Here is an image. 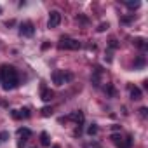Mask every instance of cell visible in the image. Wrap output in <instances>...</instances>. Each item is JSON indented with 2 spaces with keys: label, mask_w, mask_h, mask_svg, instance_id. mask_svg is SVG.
<instances>
[{
  "label": "cell",
  "mask_w": 148,
  "mask_h": 148,
  "mask_svg": "<svg viewBox=\"0 0 148 148\" xmlns=\"http://www.w3.org/2000/svg\"><path fill=\"white\" fill-rule=\"evenodd\" d=\"M0 82H2V87L5 91L16 89L19 86V77H18V71L14 66H0Z\"/></svg>",
  "instance_id": "cell-1"
},
{
  "label": "cell",
  "mask_w": 148,
  "mask_h": 148,
  "mask_svg": "<svg viewBox=\"0 0 148 148\" xmlns=\"http://www.w3.org/2000/svg\"><path fill=\"white\" fill-rule=\"evenodd\" d=\"M59 49H70V51H77L80 49V42L70 37H61L59 38Z\"/></svg>",
  "instance_id": "cell-2"
},
{
  "label": "cell",
  "mask_w": 148,
  "mask_h": 148,
  "mask_svg": "<svg viewBox=\"0 0 148 148\" xmlns=\"http://www.w3.org/2000/svg\"><path fill=\"white\" fill-rule=\"evenodd\" d=\"M52 80H54V84H56V86H63L64 82L71 80V75H70V73H63V71L56 70V71L52 73Z\"/></svg>",
  "instance_id": "cell-3"
},
{
  "label": "cell",
  "mask_w": 148,
  "mask_h": 148,
  "mask_svg": "<svg viewBox=\"0 0 148 148\" xmlns=\"http://www.w3.org/2000/svg\"><path fill=\"white\" fill-rule=\"evenodd\" d=\"M33 33H35V26H33L32 21H26L19 26V35L21 37H32Z\"/></svg>",
  "instance_id": "cell-4"
},
{
  "label": "cell",
  "mask_w": 148,
  "mask_h": 148,
  "mask_svg": "<svg viewBox=\"0 0 148 148\" xmlns=\"http://www.w3.org/2000/svg\"><path fill=\"white\" fill-rule=\"evenodd\" d=\"M59 23H61V12H59V11H52V12L49 14V23H47V26H49V28H56V26H59Z\"/></svg>",
  "instance_id": "cell-5"
},
{
  "label": "cell",
  "mask_w": 148,
  "mask_h": 148,
  "mask_svg": "<svg viewBox=\"0 0 148 148\" xmlns=\"http://www.w3.org/2000/svg\"><path fill=\"white\" fill-rule=\"evenodd\" d=\"M68 119H70V120H75L77 124H82V122H84V113H82V112H73Z\"/></svg>",
  "instance_id": "cell-6"
},
{
  "label": "cell",
  "mask_w": 148,
  "mask_h": 148,
  "mask_svg": "<svg viewBox=\"0 0 148 148\" xmlns=\"http://www.w3.org/2000/svg\"><path fill=\"white\" fill-rule=\"evenodd\" d=\"M131 98L134 99V101H138V99H141V89L139 87H131Z\"/></svg>",
  "instance_id": "cell-7"
},
{
  "label": "cell",
  "mask_w": 148,
  "mask_h": 148,
  "mask_svg": "<svg viewBox=\"0 0 148 148\" xmlns=\"http://www.w3.org/2000/svg\"><path fill=\"white\" fill-rule=\"evenodd\" d=\"M52 96H54V92H52L51 89H45V87L42 89V99H44L45 103H47V101H51V99H52Z\"/></svg>",
  "instance_id": "cell-8"
},
{
  "label": "cell",
  "mask_w": 148,
  "mask_h": 148,
  "mask_svg": "<svg viewBox=\"0 0 148 148\" xmlns=\"http://www.w3.org/2000/svg\"><path fill=\"white\" fill-rule=\"evenodd\" d=\"M40 145H42V146H49V145H51L47 132H42V134H40Z\"/></svg>",
  "instance_id": "cell-9"
},
{
  "label": "cell",
  "mask_w": 148,
  "mask_h": 148,
  "mask_svg": "<svg viewBox=\"0 0 148 148\" xmlns=\"http://www.w3.org/2000/svg\"><path fill=\"white\" fill-rule=\"evenodd\" d=\"M18 134H19L21 138H30V136H32V131L26 129V127H21V129L18 131Z\"/></svg>",
  "instance_id": "cell-10"
},
{
  "label": "cell",
  "mask_w": 148,
  "mask_h": 148,
  "mask_svg": "<svg viewBox=\"0 0 148 148\" xmlns=\"http://www.w3.org/2000/svg\"><path fill=\"white\" fill-rule=\"evenodd\" d=\"M96 132H98V125H96V124H91V125L87 127V134H89V136H94Z\"/></svg>",
  "instance_id": "cell-11"
},
{
  "label": "cell",
  "mask_w": 148,
  "mask_h": 148,
  "mask_svg": "<svg viewBox=\"0 0 148 148\" xmlns=\"http://www.w3.org/2000/svg\"><path fill=\"white\" fill-rule=\"evenodd\" d=\"M112 141H113L115 145L122 146V136H120V134H112Z\"/></svg>",
  "instance_id": "cell-12"
},
{
  "label": "cell",
  "mask_w": 148,
  "mask_h": 148,
  "mask_svg": "<svg viewBox=\"0 0 148 148\" xmlns=\"http://www.w3.org/2000/svg\"><path fill=\"white\" fill-rule=\"evenodd\" d=\"M134 45L139 47V49H146V44H145L143 38H136V40H134Z\"/></svg>",
  "instance_id": "cell-13"
},
{
  "label": "cell",
  "mask_w": 148,
  "mask_h": 148,
  "mask_svg": "<svg viewBox=\"0 0 148 148\" xmlns=\"http://www.w3.org/2000/svg\"><path fill=\"white\" fill-rule=\"evenodd\" d=\"M51 113H52V108H51V106H44V108H42V115H44V117H49Z\"/></svg>",
  "instance_id": "cell-14"
},
{
  "label": "cell",
  "mask_w": 148,
  "mask_h": 148,
  "mask_svg": "<svg viewBox=\"0 0 148 148\" xmlns=\"http://www.w3.org/2000/svg\"><path fill=\"white\" fill-rule=\"evenodd\" d=\"M125 5H127L129 9H138L141 4H139V2H125Z\"/></svg>",
  "instance_id": "cell-15"
},
{
  "label": "cell",
  "mask_w": 148,
  "mask_h": 148,
  "mask_svg": "<svg viewBox=\"0 0 148 148\" xmlns=\"http://www.w3.org/2000/svg\"><path fill=\"white\" fill-rule=\"evenodd\" d=\"M19 113H21V119H23V117H25V119H28V117H30V110H28V108L19 110Z\"/></svg>",
  "instance_id": "cell-16"
},
{
  "label": "cell",
  "mask_w": 148,
  "mask_h": 148,
  "mask_svg": "<svg viewBox=\"0 0 148 148\" xmlns=\"http://www.w3.org/2000/svg\"><path fill=\"white\" fill-rule=\"evenodd\" d=\"M139 115H141L143 119H146V117H148V108H145V106H143V108L139 110Z\"/></svg>",
  "instance_id": "cell-17"
},
{
  "label": "cell",
  "mask_w": 148,
  "mask_h": 148,
  "mask_svg": "<svg viewBox=\"0 0 148 148\" xmlns=\"http://www.w3.org/2000/svg\"><path fill=\"white\" fill-rule=\"evenodd\" d=\"M143 64H145V58H138V59H136V66H138V68H141Z\"/></svg>",
  "instance_id": "cell-18"
},
{
  "label": "cell",
  "mask_w": 148,
  "mask_h": 148,
  "mask_svg": "<svg viewBox=\"0 0 148 148\" xmlns=\"http://www.w3.org/2000/svg\"><path fill=\"white\" fill-rule=\"evenodd\" d=\"M12 119H16V120H19V119H21V113H19V110H12Z\"/></svg>",
  "instance_id": "cell-19"
},
{
  "label": "cell",
  "mask_w": 148,
  "mask_h": 148,
  "mask_svg": "<svg viewBox=\"0 0 148 148\" xmlns=\"http://www.w3.org/2000/svg\"><path fill=\"white\" fill-rule=\"evenodd\" d=\"M106 28H108V23H101V25L98 26V32H105Z\"/></svg>",
  "instance_id": "cell-20"
},
{
  "label": "cell",
  "mask_w": 148,
  "mask_h": 148,
  "mask_svg": "<svg viewBox=\"0 0 148 148\" xmlns=\"http://www.w3.org/2000/svg\"><path fill=\"white\" fill-rule=\"evenodd\" d=\"M110 47H112V49H117V47H119V44H117V40H115V38H112V40H110Z\"/></svg>",
  "instance_id": "cell-21"
},
{
  "label": "cell",
  "mask_w": 148,
  "mask_h": 148,
  "mask_svg": "<svg viewBox=\"0 0 148 148\" xmlns=\"http://www.w3.org/2000/svg\"><path fill=\"white\" fill-rule=\"evenodd\" d=\"M7 138H9V134H7V132H2V134H0V141H5Z\"/></svg>",
  "instance_id": "cell-22"
},
{
  "label": "cell",
  "mask_w": 148,
  "mask_h": 148,
  "mask_svg": "<svg viewBox=\"0 0 148 148\" xmlns=\"http://www.w3.org/2000/svg\"><path fill=\"white\" fill-rule=\"evenodd\" d=\"M25 143H26L25 139H19V141H18V148H23V146H25Z\"/></svg>",
  "instance_id": "cell-23"
},
{
  "label": "cell",
  "mask_w": 148,
  "mask_h": 148,
  "mask_svg": "<svg viewBox=\"0 0 148 148\" xmlns=\"http://www.w3.org/2000/svg\"><path fill=\"white\" fill-rule=\"evenodd\" d=\"M52 148H61V146H59V145H54V146H52Z\"/></svg>",
  "instance_id": "cell-24"
},
{
  "label": "cell",
  "mask_w": 148,
  "mask_h": 148,
  "mask_svg": "<svg viewBox=\"0 0 148 148\" xmlns=\"http://www.w3.org/2000/svg\"><path fill=\"white\" fill-rule=\"evenodd\" d=\"M0 12H2V7H0Z\"/></svg>",
  "instance_id": "cell-25"
},
{
  "label": "cell",
  "mask_w": 148,
  "mask_h": 148,
  "mask_svg": "<svg viewBox=\"0 0 148 148\" xmlns=\"http://www.w3.org/2000/svg\"><path fill=\"white\" fill-rule=\"evenodd\" d=\"M32 148H37V146H32Z\"/></svg>",
  "instance_id": "cell-26"
}]
</instances>
